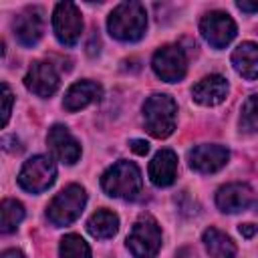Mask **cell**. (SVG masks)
Here are the masks:
<instances>
[{"instance_id": "obj_15", "label": "cell", "mask_w": 258, "mask_h": 258, "mask_svg": "<svg viewBox=\"0 0 258 258\" xmlns=\"http://www.w3.org/2000/svg\"><path fill=\"white\" fill-rule=\"evenodd\" d=\"M228 91H230V85L222 75H208L194 85L191 97L196 103L204 107H214L226 101Z\"/></svg>"}, {"instance_id": "obj_5", "label": "cell", "mask_w": 258, "mask_h": 258, "mask_svg": "<svg viewBox=\"0 0 258 258\" xmlns=\"http://www.w3.org/2000/svg\"><path fill=\"white\" fill-rule=\"evenodd\" d=\"M127 248L135 258H153L161 248V230L151 216H141L127 236Z\"/></svg>"}, {"instance_id": "obj_18", "label": "cell", "mask_w": 258, "mask_h": 258, "mask_svg": "<svg viewBox=\"0 0 258 258\" xmlns=\"http://www.w3.org/2000/svg\"><path fill=\"white\" fill-rule=\"evenodd\" d=\"M232 67L240 77L248 81L258 79V44L256 42L238 44L232 52Z\"/></svg>"}, {"instance_id": "obj_6", "label": "cell", "mask_w": 258, "mask_h": 258, "mask_svg": "<svg viewBox=\"0 0 258 258\" xmlns=\"http://www.w3.org/2000/svg\"><path fill=\"white\" fill-rule=\"evenodd\" d=\"M56 179V165L48 155H34L24 161L18 173V185L30 194L48 189Z\"/></svg>"}, {"instance_id": "obj_2", "label": "cell", "mask_w": 258, "mask_h": 258, "mask_svg": "<svg viewBox=\"0 0 258 258\" xmlns=\"http://www.w3.org/2000/svg\"><path fill=\"white\" fill-rule=\"evenodd\" d=\"M101 187L107 196L111 198H121V200H135L141 194L143 179L141 171L133 161L119 159L113 163L101 177Z\"/></svg>"}, {"instance_id": "obj_22", "label": "cell", "mask_w": 258, "mask_h": 258, "mask_svg": "<svg viewBox=\"0 0 258 258\" xmlns=\"http://www.w3.org/2000/svg\"><path fill=\"white\" fill-rule=\"evenodd\" d=\"M60 258H91L89 244L79 234H67L58 246Z\"/></svg>"}, {"instance_id": "obj_19", "label": "cell", "mask_w": 258, "mask_h": 258, "mask_svg": "<svg viewBox=\"0 0 258 258\" xmlns=\"http://www.w3.org/2000/svg\"><path fill=\"white\" fill-rule=\"evenodd\" d=\"M87 232L97 238V240H109L119 232V218L111 210H97L89 222H87Z\"/></svg>"}, {"instance_id": "obj_7", "label": "cell", "mask_w": 258, "mask_h": 258, "mask_svg": "<svg viewBox=\"0 0 258 258\" xmlns=\"http://www.w3.org/2000/svg\"><path fill=\"white\" fill-rule=\"evenodd\" d=\"M153 73L165 83H177L185 77L187 56L179 44H165L155 50L151 58Z\"/></svg>"}, {"instance_id": "obj_12", "label": "cell", "mask_w": 258, "mask_h": 258, "mask_svg": "<svg viewBox=\"0 0 258 258\" xmlns=\"http://www.w3.org/2000/svg\"><path fill=\"white\" fill-rule=\"evenodd\" d=\"M58 83H60V77H58L56 69L44 60L32 62L26 77H24L26 89L30 93H34L36 97H42V99L54 95V91L58 89Z\"/></svg>"}, {"instance_id": "obj_14", "label": "cell", "mask_w": 258, "mask_h": 258, "mask_svg": "<svg viewBox=\"0 0 258 258\" xmlns=\"http://www.w3.org/2000/svg\"><path fill=\"white\" fill-rule=\"evenodd\" d=\"M254 202V191L248 183H240V181H234V183H226L218 189L216 194V206L220 212L224 214H236V212H242L246 210L250 204Z\"/></svg>"}, {"instance_id": "obj_13", "label": "cell", "mask_w": 258, "mask_h": 258, "mask_svg": "<svg viewBox=\"0 0 258 258\" xmlns=\"http://www.w3.org/2000/svg\"><path fill=\"white\" fill-rule=\"evenodd\" d=\"M46 143H48V149L52 151V155L62 163L73 165L81 157V145L64 125H52L48 129Z\"/></svg>"}, {"instance_id": "obj_21", "label": "cell", "mask_w": 258, "mask_h": 258, "mask_svg": "<svg viewBox=\"0 0 258 258\" xmlns=\"http://www.w3.org/2000/svg\"><path fill=\"white\" fill-rule=\"evenodd\" d=\"M22 220H24V206L12 198L4 200L0 206V230H2V234L14 232Z\"/></svg>"}, {"instance_id": "obj_25", "label": "cell", "mask_w": 258, "mask_h": 258, "mask_svg": "<svg viewBox=\"0 0 258 258\" xmlns=\"http://www.w3.org/2000/svg\"><path fill=\"white\" fill-rule=\"evenodd\" d=\"M131 149H133L137 155H145V153L149 151V143L143 141V139H133V141H131Z\"/></svg>"}, {"instance_id": "obj_10", "label": "cell", "mask_w": 258, "mask_h": 258, "mask_svg": "<svg viewBox=\"0 0 258 258\" xmlns=\"http://www.w3.org/2000/svg\"><path fill=\"white\" fill-rule=\"evenodd\" d=\"M12 30L16 40L22 46H34L42 32H44V18H42V10L36 6H28L24 8L20 14H16V18L12 20Z\"/></svg>"}, {"instance_id": "obj_4", "label": "cell", "mask_w": 258, "mask_h": 258, "mask_svg": "<svg viewBox=\"0 0 258 258\" xmlns=\"http://www.w3.org/2000/svg\"><path fill=\"white\" fill-rule=\"evenodd\" d=\"M85 204H87L85 189L81 185H77V183H71V185H67L62 191H58L52 198V202L46 208V218L56 228L69 226L81 216Z\"/></svg>"}, {"instance_id": "obj_8", "label": "cell", "mask_w": 258, "mask_h": 258, "mask_svg": "<svg viewBox=\"0 0 258 258\" xmlns=\"http://www.w3.org/2000/svg\"><path fill=\"white\" fill-rule=\"evenodd\" d=\"M52 28L60 44L75 46L83 32V18L73 2H58L52 12Z\"/></svg>"}, {"instance_id": "obj_16", "label": "cell", "mask_w": 258, "mask_h": 258, "mask_svg": "<svg viewBox=\"0 0 258 258\" xmlns=\"http://www.w3.org/2000/svg\"><path fill=\"white\" fill-rule=\"evenodd\" d=\"M103 97V87L95 81H79L75 85L69 87V91L64 93V99H62V107L71 113L75 111H81L97 101H101Z\"/></svg>"}, {"instance_id": "obj_3", "label": "cell", "mask_w": 258, "mask_h": 258, "mask_svg": "<svg viewBox=\"0 0 258 258\" xmlns=\"http://www.w3.org/2000/svg\"><path fill=\"white\" fill-rule=\"evenodd\" d=\"M177 121V105L165 93H155L143 103V123L151 137L165 139L173 133Z\"/></svg>"}, {"instance_id": "obj_27", "label": "cell", "mask_w": 258, "mask_h": 258, "mask_svg": "<svg viewBox=\"0 0 258 258\" xmlns=\"http://www.w3.org/2000/svg\"><path fill=\"white\" fill-rule=\"evenodd\" d=\"M240 234L246 236V238H252V236L256 234V226H252V224H242V226H240Z\"/></svg>"}, {"instance_id": "obj_28", "label": "cell", "mask_w": 258, "mask_h": 258, "mask_svg": "<svg viewBox=\"0 0 258 258\" xmlns=\"http://www.w3.org/2000/svg\"><path fill=\"white\" fill-rule=\"evenodd\" d=\"M0 258H24V254L20 250H16V248H10V250H4Z\"/></svg>"}, {"instance_id": "obj_11", "label": "cell", "mask_w": 258, "mask_h": 258, "mask_svg": "<svg viewBox=\"0 0 258 258\" xmlns=\"http://www.w3.org/2000/svg\"><path fill=\"white\" fill-rule=\"evenodd\" d=\"M189 167L198 173H214L218 169H222L228 159H230V151L224 145H216V143H204V145H196L189 155Z\"/></svg>"}, {"instance_id": "obj_26", "label": "cell", "mask_w": 258, "mask_h": 258, "mask_svg": "<svg viewBox=\"0 0 258 258\" xmlns=\"http://www.w3.org/2000/svg\"><path fill=\"white\" fill-rule=\"evenodd\" d=\"M236 6H238L242 12H248V14L258 12V2H244V0H240V2H236Z\"/></svg>"}, {"instance_id": "obj_9", "label": "cell", "mask_w": 258, "mask_h": 258, "mask_svg": "<svg viewBox=\"0 0 258 258\" xmlns=\"http://www.w3.org/2000/svg\"><path fill=\"white\" fill-rule=\"evenodd\" d=\"M200 32L210 46L226 48L234 40L238 28H236V22L230 18V14L222 10H214L200 20Z\"/></svg>"}, {"instance_id": "obj_17", "label": "cell", "mask_w": 258, "mask_h": 258, "mask_svg": "<svg viewBox=\"0 0 258 258\" xmlns=\"http://www.w3.org/2000/svg\"><path fill=\"white\" fill-rule=\"evenodd\" d=\"M149 179L157 187H167L175 181L177 175V155L171 149H161L149 161Z\"/></svg>"}, {"instance_id": "obj_24", "label": "cell", "mask_w": 258, "mask_h": 258, "mask_svg": "<svg viewBox=\"0 0 258 258\" xmlns=\"http://www.w3.org/2000/svg\"><path fill=\"white\" fill-rule=\"evenodd\" d=\"M12 101H14V95L8 87V83H2V125L4 127H6L10 113H12Z\"/></svg>"}, {"instance_id": "obj_20", "label": "cell", "mask_w": 258, "mask_h": 258, "mask_svg": "<svg viewBox=\"0 0 258 258\" xmlns=\"http://www.w3.org/2000/svg\"><path fill=\"white\" fill-rule=\"evenodd\" d=\"M204 246L210 258H236V244L228 234L218 228H208L204 232Z\"/></svg>"}, {"instance_id": "obj_1", "label": "cell", "mask_w": 258, "mask_h": 258, "mask_svg": "<svg viewBox=\"0 0 258 258\" xmlns=\"http://www.w3.org/2000/svg\"><path fill=\"white\" fill-rule=\"evenodd\" d=\"M109 34L121 42H135L145 34L147 12L141 2H121L107 18Z\"/></svg>"}, {"instance_id": "obj_23", "label": "cell", "mask_w": 258, "mask_h": 258, "mask_svg": "<svg viewBox=\"0 0 258 258\" xmlns=\"http://www.w3.org/2000/svg\"><path fill=\"white\" fill-rule=\"evenodd\" d=\"M240 131L256 133L258 131V93L250 95L240 111Z\"/></svg>"}]
</instances>
